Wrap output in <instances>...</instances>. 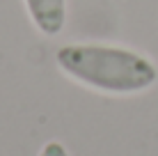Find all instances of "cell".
Here are the masks:
<instances>
[{
    "label": "cell",
    "instance_id": "obj_1",
    "mask_svg": "<svg viewBox=\"0 0 158 156\" xmlns=\"http://www.w3.org/2000/svg\"><path fill=\"white\" fill-rule=\"evenodd\" d=\"M55 62L67 76L106 94H138L158 80L156 64L124 46L67 44Z\"/></svg>",
    "mask_w": 158,
    "mask_h": 156
},
{
    "label": "cell",
    "instance_id": "obj_2",
    "mask_svg": "<svg viewBox=\"0 0 158 156\" xmlns=\"http://www.w3.org/2000/svg\"><path fill=\"white\" fill-rule=\"evenodd\" d=\"M32 23L44 35L55 37L67 21V0H23Z\"/></svg>",
    "mask_w": 158,
    "mask_h": 156
},
{
    "label": "cell",
    "instance_id": "obj_3",
    "mask_svg": "<svg viewBox=\"0 0 158 156\" xmlns=\"http://www.w3.org/2000/svg\"><path fill=\"white\" fill-rule=\"evenodd\" d=\"M39 156H69V152L64 149V145L62 142H46L44 145V149L39 152Z\"/></svg>",
    "mask_w": 158,
    "mask_h": 156
}]
</instances>
